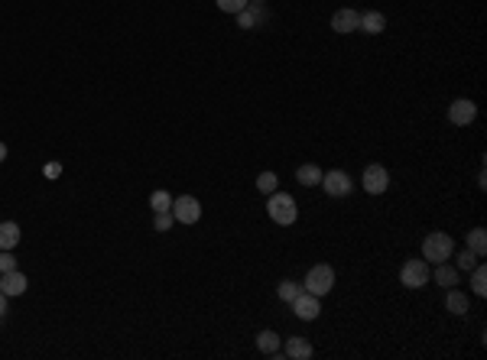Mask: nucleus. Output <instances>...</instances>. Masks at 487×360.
Masks as SVG:
<instances>
[{
  "instance_id": "f257e3e1",
  "label": "nucleus",
  "mask_w": 487,
  "mask_h": 360,
  "mask_svg": "<svg viewBox=\"0 0 487 360\" xmlns=\"http://www.w3.org/2000/svg\"><path fill=\"white\" fill-rule=\"evenodd\" d=\"M267 215L273 224H296L299 218V208H296V198L290 192H270V201H267Z\"/></svg>"
},
{
  "instance_id": "f03ea898",
  "label": "nucleus",
  "mask_w": 487,
  "mask_h": 360,
  "mask_svg": "<svg viewBox=\"0 0 487 360\" xmlns=\"http://www.w3.org/2000/svg\"><path fill=\"white\" fill-rule=\"evenodd\" d=\"M452 253H455V240H452V234L435 230V234H429V237L422 240V260L426 263H445V260H452Z\"/></svg>"
},
{
  "instance_id": "7ed1b4c3",
  "label": "nucleus",
  "mask_w": 487,
  "mask_h": 360,
  "mask_svg": "<svg viewBox=\"0 0 487 360\" xmlns=\"http://www.w3.org/2000/svg\"><path fill=\"white\" fill-rule=\"evenodd\" d=\"M332 286H335V269L328 266V263H319V266H312L309 273H305L302 289L322 299V296H328V292H332Z\"/></svg>"
},
{
  "instance_id": "20e7f679",
  "label": "nucleus",
  "mask_w": 487,
  "mask_h": 360,
  "mask_svg": "<svg viewBox=\"0 0 487 360\" xmlns=\"http://www.w3.org/2000/svg\"><path fill=\"white\" fill-rule=\"evenodd\" d=\"M429 279H432V269H429L426 260H406L403 269H400V283L406 289H422Z\"/></svg>"
},
{
  "instance_id": "39448f33",
  "label": "nucleus",
  "mask_w": 487,
  "mask_h": 360,
  "mask_svg": "<svg viewBox=\"0 0 487 360\" xmlns=\"http://www.w3.org/2000/svg\"><path fill=\"white\" fill-rule=\"evenodd\" d=\"M322 189H325L332 198H344V195L354 189V182H351L348 172H341V169H332V172H322Z\"/></svg>"
},
{
  "instance_id": "423d86ee",
  "label": "nucleus",
  "mask_w": 487,
  "mask_h": 360,
  "mask_svg": "<svg viewBox=\"0 0 487 360\" xmlns=\"http://www.w3.org/2000/svg\"><path fill=\"white\" fill-rule=\"evenodd\" d=\"M173 218L179 224H198V218H202V205H198V198H192V195H179V198H173Z\"/></svg>"
},
{
  "instance_id": "0eeeda50",
  "label": "nucleus",
  "mask_w": 487,
  "mask_h": 360,
  "mask_svg": "<svg viewBox=\"0 0 487 360\" xmlns=\"http://www.w3.org/2000/svg\"><path fill=\"white\" fill-rule=\"evenodd\" d=\"M361 182H364L367 195H383L390 189V172L381 166V162H373V166L364 169V179H361Z\"/></svg>"
},
{
  "instance_id": "6e6552de",
  "label": "nucleus",
  "mask_w": 487,
  "mask_h": 360,
  "mask_svg": "<svg viewBox=\"0 0 487 360\" xmlns=\"http://www.w3.org/2000/svg\"><path fill=\"white\" fill-rule=\"evenodd\" d=\"M292 305V312L299 315V318H302V322H315V318H319L322 315V305H319V296H312V292H299L296 299L290 302Z\"/></svg>"
},
{
  "instance_id": "1a4fd4ad",
  "label": "nucleus",
  "mask_w": 487,
  "mask_h": 360,
  "mask_svg": "<svg viewBox=\"0 0 487 360\" xmlns=\"http://www.w3.org/2000/svg\"><path fill=\"white\" fill-rule=\"evenodd\" d=\"M474 117H478V104L468 98H458L449 104V120L455 123V127H468V123H474Z\"/></svg>"
},
{
  "instance_id": "9d476101",
  "label": "nucleus",
  "mask_w": 487,
  "mask_h": 360,
  "mask_svg": "<svg viewBox=\"0 0 487 360\" xmlns=\"http://www.w3.org/2000/svg\"><path fill=\"white\" fill-rule=\"evenodd\" d=\"M0 292L13 299V296H23L26 292V276L20 269H10V273H0Z\"/></svg>"
},
{
  "instance_id": "9b49d317",
  "label": "nucleus",
  "mask_w": 487,
  "mask_h": 360,
  "mask_svg": "<svg viewBox=\"0 0 487 360\" xmlns=\"http://www.w3.org/2000/svg\"><path fill=\"white\" fill-rule=\"evenodd\" d=\"M358 23H361V13L358 10H351V7L335 10V16H332V30L335 33H354Z\"/></svg>"
},
{
  "instance_id": "f8f14e48",
  "label": "nucleus",
  "mask_w": 487,
  "mask_h": 360,
  "mask_svg": "<svg viewBox=\"0 0 487 360\" xmlns=\"http://www.w3.org/2000/svg\"><path fill=\"white\" fill-rule=\"evenodd\" d=\"M358 30H364L367 36H377V33L387 30V16H383L381 10H367V13H361Z\"/></svg>"
},
{
  "instance_id": "ddd939ff",
  "label": "nucleus",
  "mask_w": 487,
  "mask_h": 360,
  "mask_svg": "<svg viewBox=\"0 0 487 360\" xmlns=\"http://www.w3.org/2000/svg\"><path fill=\"white\" fill-rule=\"evenodd\" d=\"M260 20H267V13H263V4H247V7L237 13V26H241V30H253Z\"/></svg>"
},
{
  "instance_id": "4468645a",
  "label": "nucleus",
  "mask_w": 487,
  "mask_h": 360,
  "mask_svg": "<svg viewBox=\"0 0 487 360\" xmlns=\"http://www.w3.org/2000/svg\"><path fill=\"white\" fill-rule=\"evenodd\" d=\"M283 351H286V357H292V360H309L312 357V344L305 341V337H286V344H283Z\"/></svg>"
},
{
  "instance_id": "2eb2a0df",
  "label": "nucleus",
  "mask_w": 487,
  "mask_h": 360,
  "mask_svg": "<svg viewBox=\"0 0 487 360\" xmlns=\"http://www.w3.org/2000/svg\"><path fill=\"white\" fill-rule=\"evenodd\" d=\"M16 244H20V224L4 221L0 224V250H13Z\"/></svg>"
},
{
  "instance_id": "dca6fc26",
  "label": "nucleus",
  "mask_w": 487,
  "mask_h": 360,
  "mask_svg": "<svg viewBox=\"0 0 487 360\" xmlns=\"http://www.w3.org/2000/svg\"><path fill=\"white\" fill-rule=\"evenodd\" d=\"M296 182H299V185H309V189H312V185L322 182V169L315 166V162H305V166L296 169Z\"/></svg>"
},
{
  "instance_id": "f3484780",
  "label": "nucleus",
  "mask_w": 487,
  "mask_h": 360,
  "mask_svg": "<svg viewBox=\"0 0 487 360\" xmlns=\"http://www.w3.org/2000/svg\"><path fill=\"white\" fill-rule=\"evenodd\" d=\"M257 347H260V354H280L283 337L276 334V331H260V334H257Z\"/></svg>"
},
{
  "instance_id": "a211bd4d",
  "label": "nucleus",
  "mask_w": 487,
  "mask_h": 360,
  "mask_svg": "<svg viewBox=\"0 0 487 360\" xmlns=\"http://www.w3.org/2000/svg\"><path fill=\"white\" fill-rule=\"evenodd\" d=\"M445 308H449L452 315H468L471 308H468V296L458 289H449V299H445Z\"/></svg>"
},
{
  "instance_id": "6ab92c4d",
  "label": "nucleus",
  "mask_w": 487,
  "mask_h": 360,
  "mask_svg": "<svg viewBox=\"0 0 487 360\" xmlns=\"http://www.w3.org/2000/svg\"><path fill=\"white\" fill-rule=\"evenodd\" d=\"M468 250H471L474 257H484L487 253V230L484 227H474L471 234H468Z\"/></svg>"
},
{
  "instance_id": "aec40b11",
  "label": "nucleus",
  "mask_w": 487,
  "mask_h": 360,
  "mask_svg": "<svg viewBox=\"0 0 487 360\" xmlns=\"http://www.w3.org/2000/svg\"><path fill=\"white\" fill-rule=\"evenodd\" d=\"M435 266H439V269H435V283H439V286H449V289H452V286H458V269L449 266V260H445V263H435Z\"/></svg>"
},
{
  "instance_id": "412c9836",
  "label": "nucleus",
  "mask_w": 487,
  "mask_h": 360,
  "mask_svg": "<svg viewBox=\"0 0 487 360\" xmlns=\"http://www.w3.org/2000/svg\"><path fill=\"white\" fill-rule=\"evenodd\" d=\"M150 208L153 211H173V195L163 192V189H156V192L150 195Z\"/></svg>"
},
{
  "instance_id": "4be33fe9",
  "label": "nucleus",
  "mask_w": 487,
  "mask_h": 360,
  "mask_svg": "<svg viewBox=\"0 0 487 360\" xmlns=\"http://www.w3.org/2000/svg\"><path fill=\"white\" fill-rule=\"evenodd\" d=\"M471 292L474 296H487V269L481 266H474V273H471Z\"/></svg>"
},
{
  "instance_id": "5701e85b",
  "label": "nucleus",
  "mask_w": 487,
  "mask_h": 360,
  "mask_svg": "<svg viewBox=\"0 0 487 360\" xmlns=\"http://www.w3.org/2000/svg\"><path fill=\"white\" fill-rule=\"evenodd\" d=\"M299 292H302V286H299V283H292V279H283L280 289H276V296H280L283 302H292Z\"/></svg>"
},
{
  "instance_id": "b1692460",
  "label": "nucleus",
  "mask_w": 487,
  "mask_h": 360,
  "mask_svg": "<svg viewBox=\"0 0 487 360\" xmlns=\"http://www.w3.org/2000/svg\"><path fill=\"white\" fill-rule=\"evenodd\" d=\"M175 224V218H173V211H153V227L160 230V234H166L169 227Z\"/></svg>"
},
{
  "instance_id": "393cba45",
  "label": "nucleus",
  "mask_w": 487,
  "mask_h": 360,
  "mask_svg": "<svg viewBox=\"0 0 487 360\" xmlns=\"http://www.w3.org/2000/svg\"><path fill=\"white\" fill-rule=\"evenodd\" d=\"M276 182H280V179H276V172H260V176H257V189L263 195L276 192Z\"/></svg>"
},
{
  "instance_id": "a878e982",
  "label": "nucleus",
  "mask_w": 487,
  "mask_h": 360,
  "mask_svg": "<svg viewBox=\"0 0 487 360\" xmlns=\"http://www.w3.org/2000/svg\"><path fill=\"white\" fill-rule=\"evenodd\" d=\"M214 4H218V10H224V13H241L244 7H247V4H251V0H214Z\"/></svg>"
},
{
  "instance_id": "bb28decb",
  "label": "nucleus",
  "mask_w": 487,
  "mask_h": 360,
  "mask_svg": "<svg viewBox=\"0 0 487 360\" xmlns=\"http://www.w3.org/2000/svg\"><path fill=\"white\" fill-rule=\"evenodd\" d=\"M474 266H478V257H474V253L464 247V250L458 253V269H474Z\"/></svg>"
},
{
  "instance_id": "cd10ccee",
  "label": "nucleus",
  "mask_w": 487,
  "mask_h": 360,
  "mask_svg": "<svg viewBox=\"0 0 487 360\" xmlns=\"http://www.w3.org/2000/svg\"><path fill=\"white\" fill-rule=\"evenodd\" d=\"M10 269H16V257L10 250H0V273H10Z\"/></svg>"
},
{
  "instance_id": "c85d7f7f",
  "label": "nucleus",
  "mask_w": 487,
  "mask_h": 360,
  "mask_svg": "<svg viewBox=\"0 0 487 360\" xmlns=\"http://www.w3.org/2000/svg\"><path fill=\"white\" fill-rule=\"evenodd\" d=\"M43 172H46L49 179H59V176H62V166H59V162H49V166L43 169Z\"/></svg>"
},
{
  "instance_id": "c756f323",
  "label": "nucleus",
  "mask_w": 487,
  "mask_h": 360,
  "mask_svg": "<svg viewBox=\"0 0 487 360\" xmlns=\"http://www.w3.org/2000/svg\"><path fill=\"white\" fill-rule=\"evenodd\" d=\"M4 315H7V296L0 292V318H4Z\"/></svg>"
},
{
  "instance_id": "7c9ffc66",
  "label": "nucleus",
  "mask_w": 487,
  "mask_h": 360,
  "mask_svg": "<svg viewBox=\"0 0 487 360\" xmlns=\"http://www.w3.org/2000/svg\"><path fill=\"white\" fill-rule=\"evenodd\" d=\"M4 159H7V146L0 143V162H4Z\"/></svg>"
},
{
  "instance_id": "2f4dec72",
  "label": "nucleus",
  "mask_w": 487,
  "mask_h": 360,
  "mask_svg": "<svg viewBox=\"0 0 487 360\" xmlns=\"http://www.w3.org/2000/svg\"><path fill=\"white\" fill-rule=\"evenodd\" d=\"M251 4H263V0H251Z\"/></svg>"
}]
</instances>
